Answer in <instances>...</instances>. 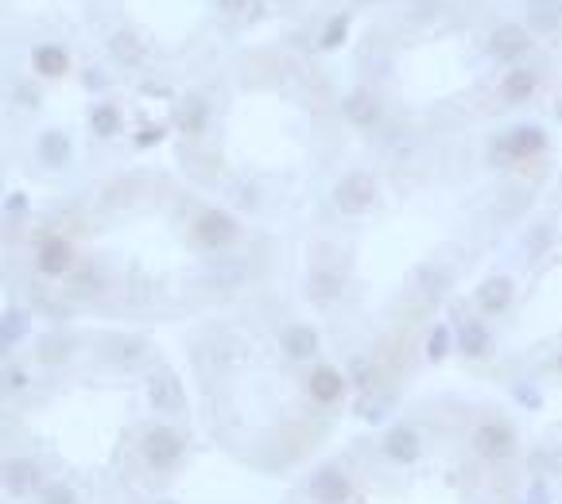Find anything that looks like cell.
<instances>
[{
    "mask_svg": "<svg viewBox=\"0 0 562 504\" xmlns=\"http://www.w3.org/2000/svg\"><path fill=\"white\" fill-rule=\"evenodd\" d=\"M543 148H547V133H543L539 124H516V128H508L504 136L493 140L489 163H493V167L524 163V160H531V155H539Z\"/></svg>",
    "mask_w": 562,
    "mask_h": 504,
    "instance_id": "cell-1",
    "label": "cell"
},
{
    "mask_svg": "<svg viewBox=\"0 0 562 504\" xmlns=\"http://www.w3.org/2000/svg\"><path fill=\"white\" fill-rule=\"evenodd\" d=\"M140 454L152 470L167 473V470H175V465H182V458H187V438H182L171 423H160V426H152V431L143 435Z\"/></svg>",
    "mask_w": 562,
    "mask_h": 504,
    "instance_id": "cell-2",
    "label": "cell"
},
{
    "mask_svg": "<svg viewBox=\"0 0 562 504\" xmlns=\"http://www.w3.org/2000/svg\"><path fill=\"white\" fill-rule=\"evenodd\" d=\"M237 217H233L229 210H217V206H210V210H202L198 217H194V244L206 252H221L229 249L233 241H237Z\"/></svg>",
    "mask_w": 562,
    "mask_h": 504,
    "instance_id": "cell-3",
    "label": "cell"
},
{
    "mask_svg": "<svg viewBox=\"0 0 562 504\" xmlns=\"http://www.w3.org/2000/svg\"><path fill=\"white\" fill-rule=\"evenodd\" d=\"M474 450H477V458H485V462H504L520 450V435L508 419H485V423H477V431H474Z\"/></svg>",
    "mask_w": 562,
    "mask_h": 504,
    "instance_id": "cell-4",
    "label": "cell"
},
{
    "mask_svg": "<svg viewBox=\"0 0 562 504\" xmlns=\"http://www.w3.org/2000/svg\"><path fill=\"white\" fill-rule=\"evenodd\" d=\"M376 202V179L369 171H349L342 183L334 187V206L342 214H364Z\"/></svg>",
    "mask_w": 562,
    "mask_h": 504,
    "instance_id": "cell-5",
    "label": "cell"
},
{
    "mask_svg": "<svg viewBox=\"0 0 562 504\" xmlns=\"http://www.w3.org/2000/svg\"><path fill=\"white\" fill-rule=\"evenodd\" d=\"M307 493L315 504H345L353 497V481L345 470H337V465H322V470H315V477H310Z\"/></svg>",
    "mask_w": 562,
    "mask_h": 504,
    "instance_id": "cell-6",
    "label": "cell"
},
{
    "mask_svg": "<svg viewBox=\"0 0 562 504\" xmlns=\"http://www.w3.org/2000/svg\"><path fill=\"white\" fill-rule=\"evenodd\" d=\"M35 268L43 271V276H51V279L70 276V268H74L70 241H67V237H59V233H47V237L35 244Z\"/></svg>",
    "mask_w": 562,
    "mask_h": 504,
    "instance_id": "cell-7",
    "label": "cell"
},
{
    "mask_svg": "<svg viewBox=\"0 0 562 504\" xmlns=\"http://www.w3.org/2000/svg\"><path fill=\"white\" fill-rule=\"evenodd\" d=\"M0 485L8 497H32L39 489V465L23 454H12L0 462Z\"/></svg>",
    "mask_w": 562,
    "mask_h": 504,
    "instance_id": "cell-8",
    "label": "cell"
},
{
    "mask_svg": "<svg viewBox=\"0 0 562 504\" xmlns=\"http://www.w3.org/2000/svg\"><path fill=\"white\" fill-rule=\"evenodd\" d=\"M381 454H384L392 465H411L415 458L423 454V438H419V431H415L411 423H396V426H392V431L384 435Z\"/></svg>",
    "mask_w": 562,
    "mask_h": 504,
    "instance_id": "cell-9",
    "label": "cell"
},
{
    "mask_svg": "<svg viewBox=\"0 0 562 504\" xmlns=\"http://www.w3.org/2000/svg\"><path fill=\"white\" fill-rule=\"evenodd\" d=\"M531 50V32L524 23H501L493 35H489V55L501 59V62H512V59H524Z\"/></svg>",
    "mask_w": 562,
    "mask_h": 504,
    "instance_id": "cell-10",
    "label": "cell"
},
{
    "mask_svg": "<svg viewBox=\"0 0 562 504\" xmlns=\"http://www.w3.org/2000/svg\"><path fill=\"white\" fill-rule=\"evenodd\" d=\"M342 113H345L349 124L376 128L381 124V116H384V105H381V97H376L373 89H353V94H345V101H342Z\"/></svg>",
    "mask_w": 562,
    "mask_h": 504,
    "instance_id": "cell-11",
    "label": "cell"
},
{
    "mask_svg": "<svg viewBox=\"0 0 562 504\" xmlns=\"http://www.w3.org/2000/svg\"><path fill=\"white\" fill-rule=\"evenodd\" d=\"M345 377H342V369H334V365H315V372L307 377V392H310V399L315 404H322V408H330V404H337V399L345 396Z\"/></svg>",
    "mask_w": 562,
    "mask_h": 504,
    "instance_id": "cell-12",
    "label": "cell"
},
{
    "mask_svg": "<svg viewBox=\"0 0 562 504\" xmlns=\"http://www.w3.org/2000/svg\"><path fill=\"white\" fill-rule=\"evenodd\" d=\"M148 396L152 404L160 411H182V404H187V392H182V380L175 377L171 369H155L148 377Z\"/></svg>",
    "mask_w": 562,
    "mask_h": 504,
    "instance_id": "cell-13",
    "label": "cell"
},
{
    "mask_svg": "<svg viewBox=\"0 0 562 504\" xmlns=\"http://www.w3.org/2000/svg\"><path fill=\"white\" fill-rule=\"evenodd\" d=\"M454 345L462 349L469 361H481V357L493 353V330L485 326V322H477V318H465L462 326L454 330Z\"/></svg>",
    "mask_w": 562,
    "mask_h": 504,
    "instance_id": "cell-14",
    "label": "cell"
},
{
    "mask_svg": "<svg viewBox=\"0 0 562 504\" xmlns=\"http://www.w3.org/2000/svg\"><path fill=\"white\" fill-rule=\"evenodd\" d=\"M280 345H283V353L291 357V361H310V357H318V330L315 326H307V322H291L283 334H280Z\"/></svg>",
    "mask_w": 562,
    "mask_h": 504,
    "instance_id": "cell-15",
    "label": "cell"
},
{
    "mask_svg": "<svg viewBox=\"0 0 562 504\" xmlns=\"http://www.w3.org/2000/svg\"><path fill=\"white\" fill-rule=\"evenodd\" d=\"M474 299L481 307V315H504V310L512 307V279H508V276H489L474 291Z\"/></svg>",
    "mask_w": 562,
    "mask_h": 504,
    "instance_id": "cell-16",
    "label": "cell"
},
{
    "mask_svg": "<svg viewBox=\"0 0 562 504\" xmlns=\"http://www.w3.org/2000/svg\"><path fill=\"white\" fill-rule=\"evenodd\" d=\"M307 295H310V303H318V307L337 303V299H342V271L315 268V271H310V279H307Z\"/></svg>",
    "mask_w": 562,
    "mask_h": 504,
    "instance_id": "cell-17",
    "label": "cell"
},
{
    "mask_svg": "<svg viewBox=\"0 0 562 504\" xmlns=\"http://www.w3.org/2000/svg\"><path fill=\"white\" fill-rule=\"evenodd\" d=\"M531 35H555L562 28V0H528Z\"/></svg>",
    "mask_w": 562,
    "mask_h": 504,
    "instance_id": "cell-18",
    "label": "cell"
},
{
    "mask_svg": "<svg viewBox=\"0 0 562 504\" xmlns=\"http://www.w3.org/2000/svg\"><path fill=\"white\" fill-rule=\"evenodd\" d=\"M32 67L43 78H62L70 70V55H67V47H59V43H39L32 50Z\"/></svg>",
    "mask_w": 562,
    "mask_h": 504,
    "instance_id": "cell-19",
    "label": "cell"
},
{
    "mask_svg": "<svg viewBox=\"0 0 562 504\" xmlns=\"http://www.w3.org/2000/svg\"><path fill=\"white\" fill-rule=\"evenodd\" d=\"M535 86H539V78H535V70L516 67V70H508V74H504V82H501V97L508 101V105H524V101L535 94Z\"/></svg>",
    "mask_w": 562,
    "mask_h": 504,
    "instance_id": "cell-20",
    "label": "cell"
},
{
    "mask_svg": "<svg viewBox=\"0 0 562 504\" xmlns=\"http://www.w3.org/2000/svg\"><path fill=\"white\" fill-rule=\"evenodd\" d=\"M175 121H179V128H182L187 136H198L202 128H206V121H210V105H206L202 97H187V101L179 105Z\"/></svg>",
    "mask_w": 562,
    "mask_h": 504,
    "instance_id": "cell-21",
    "label": "cell"
},
{
    "mask_svg": "<svg viewBox=\"0 0 562 504\" xmlns=\"http://www.w3.org/2000/svg\"><path fill=\"white\" fill-rule=\"evenodd\" d=\"M32 330V318H28V310H8L5 318H0V357L8 353L12 345H16L23 334Z\"/></svg>",
    "mask_w": 562,
    "mask_h": 504,
    "instance_id": "cell-22",
    "label": "cell"
},
{
    "mask_svg": "<svg viewBox=\"0 0 562 504\" xmlns=\"http://www.w3.org/2000/svg\"><path fill=\"white\" fill-rule=\"evenodd\" d=\"M39 160H43L47 167H67V160H70L67 133H43L39 136Z\"/></svg>",
    "mask_w": 562,
    "mask_h": 504,
    "instance_id": "cell-23",
    "label": "cell"
},
{
    "mask_svg": "<svg viewBox=\"0 0 562 504\" xmlns=\"http://www.w3.org/2000/svg\"><path fill=\"white\" fill-rule=\"evenodd\" d=\"M244 276H248V268H244V261H237V256H226V261H217L210 268V283L214 288H226V291L244 283Z\"/></svg>",
    "mask_w": 562,
    "mask_h": 504,
    "instance_id": "cell-24",
    "label": "cell"
},
{
    "mask_svg": "<svg viewBox=\"0 0 562 504\" xmlns=\"http://www.w3.org/2000/svg\"><path fill=\"white\" fill-rule=\"evenodd\" d=\"M415 283H419V291L427 295V299H438V295L450 291V271L447 268H419Z\"/></svg>",
    "mask_w": 562,
    "mask_h": 504,
    "instance_id": "cell-25",
    "label": "cell"
},
{
    "mask_svg": "<svg viewBox=\"0 0 562 504\" xmlns=\"http://www.w3.org/2000/svg\"><path fill=\"white\" fill-rule=\"evenodd\" d=\"M345 35H349V12H337V16L326 20V28L318 35V47L322 50H334V47L345 43Z\"/></svg>",
    "mask_w": 562,
    "mask_h": 504,
    "instance_id": "cell-26",
    "label": "cell"
},
{
    "mask_svg": "<svg viewBox=\"0 0 562 504\" xmlns=\"http://www.w3.org/2000/svg\"><path fill=\"white\" fill-rule=\"evenodd\" d=\"M349 380L361 388L364 396H373V388H376V365L369 357H353L349 361Z\"/></svg>",
    "mask_w": 562,
    "mask_h": 504,
    "instance_id": "cell-27",
    "label": "cell"
},
{
    "mask_svg": "<svg viewBox=\"0 0 562 504\" xmlns=\"http://www.w3.org/2000/svg\"><path fill=\"white\" fill-rule=\"evenodd\" d=\"M89 124H94V133H97L101 140H109V136L121 133V113H116L113 105H97L94 116H89Z\"/></svg>",
    "mask_w": 562,
    "mask_h": 504,
    "instance_id": "cell-28",
    "label": "cell"
},
{
    "mask_svg": "<svg viewBox=\"0 0 562 504\" xmlns=\"http://www.w3.org/2000/svg\"><path fill=\"white\" fill-rule=\"evenodd\" d=\"M450 349H454V330L438 322V326L427 334V361H442V357L450 353Z\"/></svg>",
    "mask_w": 562,
    "mask_h": 504,
    "instance_id": "cell-29",
    "label": "cell"
},
{
    "mask_svg": "<svg viewBox=\"0 0 562 504\" xmlns=\"http://www.w3.org/2000/svg\"><path fill=\"white\" fill-rule=\"evenodd\" d=\"M70 288H74V295H94V291H101V276H97V268H94V264L70 268Z\"/></svg>",
    "mask_w": 562,
    "mask_h": 504,
    "instance_id": "cell-30",
    "label": "cell"
},
{
    "mask_svg": "<svg viewBox=\"0 0 562 504\" xmlns=\"http://www.w3.org/2000/svg\"><path fill=\"white\" fill-rule=\"evenodd\" d=\"M67 353H70V342L62 338V334L39 342V361H43V365H59V361H67Z\"/></svg>",
    "mask_w": 562,
    "mask_h": 504,
    "instance_id": "cell-31",
    "label": "cell"
},
{
    "mask_svg": "<svg viewBox=\"0 0 562 504\" xmlns=\"http://www.w3.org/2000/svg\"><path fill=\"white\" fill-rule=\"evenodd\" d=\"M143 349H148V345H143V338H121L113 345V361H116V365H133V361L143 357Z\"/></svg>",
    "mask_w": 562,
    "mask_h": 504,
    "instance_id": "cell-32",
    "label": "cell"
},
{
    "mask_svg": "<svg viewBox=\"0 0 562 504\" xmlns=\"http://www.w3.org/2000/svg\"><path fill=\"white\" fill-rule=\"evenodd\" d=\"M39 504H78V493L62 481H51V485L39 489Z\"/></svg>",
    "mask_w": 562,
    "mask_h": 504,
    "instance_id": "cell-33",
    "label": "cell"
},
{
    "mask_svg": "<svg viewBox=\"0 0 562 504\" xmlns=\"http://www.w3.org/2000/svg\"><path fill=\"white\" fill-rule=\"evenodd\" d=\"M388 408H392V399H364V404H361V416L364 419H369V423H381L384 416H388Z\"/></svg>",
    "mask_w": 562,
    "mask_h": 504,
    "instance_id": "cell-34",
    "label": "cell"
},
{
    "mask_svg": "<svg viewBox=\"0 0 562 504\" xmlns=\"http://www.w3.org/2000/svg\"><path fill=\"white\" fill-rule=\"evenodd\" d=\"M547 244H551V225H539L535 233H528V241H524V249L531 252V256H539Z\"/></svg>",
    "mask_w": 562,
    "mask_h": 504,
    "instance_id": "cell-35",
    "label": "cell"
},
{
    "mask_svg": "<svg viewBox=\"0 0 562 504\" xmlns=\"http://www.w3.org/2000/svg\"><path fill=\"white\" fill-rule=\"evenodd\" d=\"M113 50H116V59H121V62H136L140 59V50L133 47V39H128V35H116L113 39Z\"/></svg>",
    "mask_w": 562,
    "mask_h": 504,
    "instance_id": "cell-36",
    "label": "cell"
},
{
    "mask_svg": "<svg viewBox=\"0 0 562 504\" xmlns=\"http://www.w3.org/2000/svg\"><path fill=\"white\" fill-rule=\"evenodd\" d=\"M0 388H8V392H23V388H28V372L8 369V377H0Z\"/></svg>",
    "mask_w": 562,
    "mask_h": 504,
    "instance_id": "cell-37",
    "label": "cell"
},
{
    "mask_svg": "<svg viewBox=\"0 0 562 504\" xmlns=\"http://www.w3.org/2000/svg\"><path fill=\"white\" fill-rule=\"evenodd\" d=\"M528 504H551V493H547V485H543V481H535V485H531Z\"/></svg>",
    "mask_w": 562,
    "mask_h": 504,
    "instance_id": "cell-38",
    "label": "cell"
},
{
    "mask_svg": "<svg viewBox=\"0 0 562 504\" xmlns=\"http://www.w3.org/2000/svg\"><path fill=\"white\" fill-rule=\"evenodd\" d=\"M516 399H520V404H528V408H539V396H535V388H524V384H520V388H516Z\"/></svg>",
    "mask_w": 562,
    "mask_h": 504,
    "instance_id": "cell-39",
    "label": "cell"
},
{
    "mask_svg": "<svg viewBox=\"0 0 562 504\" xmlns=\"http://www.w3.org/2000/svg\"><path fill=\"white\" fill-rule=\"evenodd\" d=\"M23 206H28V202H23V194H12V198H8V214H23Z\"/></svg>",
    "mask_w": 562,
    "mask_h": 504,
    "instance_id": "cell-40",
    "label": "cell"
},
{
    "mask_svg": "<svg viewBox=\"0 0 562 504\" xmlns=\"http://www.w3.org/2000/svg\"><path fill=\"white\" fill-rule=\"evenodd\" d=\"M248 5V0H221V8H226V12H241Z\"/></svg>",
    "mask_w": 562,
    "mask_h": 504,
    "instance_id": "cell-41",
    "label": "cell"
},
{
    "mask_svg": "<svg viewBox=\"0 0 562 504\" xmlns=\"http://www.w3.org/2000/svg\"><path fill=\"white\" fill-rule=\"evenodd\" d=\"M555 369L562 372V349H558V357H555Z\"/></svg>",
    "mask_w": 562,
    "mask_h": 504,
    "instance_id": "cell-42",
    "label": "cell"
},
{
    "mask_svg": "<svg viewBox=\"0 0 562 504\" xmlns=\"http://www.w3.org/2000/svg\"><path fill=\"white\" fill-rule=\"evenodd\" d=\"M558 116H562V101H558Z\"/></svg>",
    "mask_w": 562,
    "mask_h": 504,
    "instance_id": "cell-43",
    "label": "cell"
},
{
    "mask_svg": "<svg viewBox=\"0 0 562 504\" xmlns=\"http://www.w3.org/2000/svg\"><path fill=\"white\" fill-rule=\"evenodd\" d=\"M361 5H373V0H361Z\"/></svg>",
    "mask_w": 562,
    "mask_h": 504,
    "instance_id": "cell-44",
    "label": "cell"
},
{
    "mask_svg": "<svg viewBox=\"0 0 562 504\" xmlns=\"http://www.w3.org/2000/svg\"><path fill=\"white\" fill-rule=\"evenodd\" d=\"M160 504H171V500H160Z\"/></svg>",
    "mask_w": 562,
    "mask_h": 504,
    "instance_id": "cell-45",
    "label": "cell"
}]
</instances>
